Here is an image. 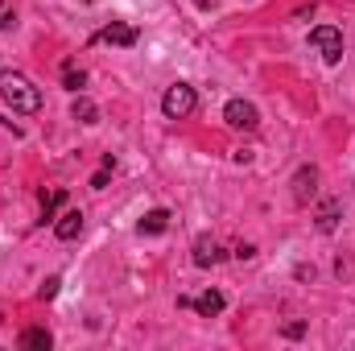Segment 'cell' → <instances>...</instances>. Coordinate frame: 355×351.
I'll return each instance as SVG.
<instances>
[{"instance_id": "1", "label": "cell", "mask_w": 355, "mask_h": 351, "mask_svg": "<svg viewBox=\"0 0 355 351\" xmlns=\"http://www.w3.org/2000/svg\"><path fill=\"white\" fill-rule=\"evenodd\" d=\"M0 95H4V103L12 112H25V116H33L42 108V91L33 87L21 71H0Z\"/></svg>"}, {"instance_id": "2", "label": "cell", "mask_w": 355, "mask_h": 351, "mask_svg": "<svg viewBox=\"0 0 355 351\" xmlns=\"http://www.w3.org/2000/svg\"><path fill=\"white\" fill-rule=\"evenodd\" d=\"M194 87H186V83H174V87L166 91V99H162V112L170 116V120H186L190 112H194Z\"/></svg>"}, {"instance_id": "3", "label": "cell", "mask_w": 355, "mask_h": 351, "mask_svg": "<svg viewBox=\"0 0 355 351\" xmlns=\"http://www.w3.org/2000/svg\"><path fill=\"white\" fill-rule=\"evenodd\" d=\"M310 42L322 50V58H327L331 67L343 58V33H339L335 25H318V29H310Z\"/></svg>"}, {"instance_id": "4", "label": "cell", "mask_w": 355, "mask_h": 351, "mask_svg": "<svg viewBox=\"0 0 355 351\" xmlns=\"http://www.w3.org/2000/svg\"><path fill=\"white\" fill-rule=\"evenodd\" d=\"M223 120H227L232 128H244V132H252V128L261 124V112H257L248 99H232V103L223 108Z\"/></svg>"}, {"instance_id": "5", "label": "cell", "mask_w": 355, "mask_h": 351, "mask_svg": "<svg viewBox=\"0 0 355 351\" xmlns=\"http://www.w3.org/2000/svg\"><path fill=\"white\" fill-rule=\"evenodd\" d=\"M314 190H318V170H314V166H302L297 178H293V198H297V203H310Z\"/></svg>"}, {"instance_id": "6", "label": "cell", "mask_w": 355, "mask_h": 351, "mask_svg": "<svg viewBox=\"0 0 355 351\" xmlns=\"http://www.w3.org/2000/svg\"><path fill=\"white\" fill-rule=\"evenodd\" d=\"M219 261H223L219 244H215L211 236H198V240H194V264H198V268H211V264H219Z\"/></svg>"}, {"instance_id": "7", "label": "cell", "mask_w": 355, "mask_h": 351, "mask_svg": "<svg viewBox=\"0 0 355 351\" xmlns=\"http://www.w3.org/2000/svg\"><path fill=\"white\" fill-rule=\"evenodd\" d=\"M95 42H107V46H137V29H132V25H120V21H116V25H107V29H103V33H99Z\"/></svg>"}, {"instance_id": "8", "label": "cell", "mask_w": 355, "mask_h": 351, "mask_svg": "<svg viewBox=\"0 0 355 351\" xmlns=\"http://www.w3.org/2000/svg\"><path fill=\"white\" fill-rule=\"evenodd\" d=\"M79 232H83V211L58 215V223H54V236H58V240H79Z\"/></svg>"}, {"instance_id": "9", "label": "cell", "mask_w": 355, "mask_h": 351, "mask_svg": "<svg viewBox=\"0 0 355 351\" xmlns=\"http://www.w3.org/2000/svg\"><path fill=\"white\" fill-rule=\"evenodd\" d=\"M190 306H194L202 318H215V314H223V293H219V289H207V293H198Z\"/></svg>"}, {"instance_id": "10", "label": "cell", "mask_w": 355, "mask_h": 351, "mask_svg": "<svg viewBox=\"0 0 355 351\" xmlns=\"http://www.w3.org/2000/svg\"><path fill=\"white\" fill-rule=\"evenodd\" d=\"M166 228H170V211H162V207L141 219V236H162Z\"/></svg>"}, {"instance_id": "11", "label": "cell", "mask_w": 355, "mask_h": 351, "mask_svg": "<svg viewBox=\"0 0 355 351\" xmlns=\"http://www.w3.org/2000/svg\"><path fill=\"white\" fill-rule=\"evenodd\" d=\"M339 211H343V203H339V198L322 203V211H318V232H335V223H339Z\"/></svg>"}, {"instance_id": "12", "label": "cell", "mask_w": 355, "mask_h": 351, "mask_svg": "<svg viewBox=\"0 0 355 351\" xmlns=\"http://www.w3.org/2000/svg\"><path fill=\"white\" fill-rule=\"evenodd\" d=\"M21 348H29V351H46V348H50V331H46V327H29V331L21 335Z\"/></svg>"}, {"instance_id": "13", "label": "cell", "mask_w": 355, "mask_h": 351, "mask_svg": "<svg viewBox=\"0 0 355 351\" xmlns=\"http://www.w3.org/2000/svg\"><path fill=\"white\" fill-rule=\"evenodd\" d=\"M71 112H75V120H83V124H95V120H99V108H95V103H91L87 95H79V99H75V108H71Z\"/></svg>"}, {"instance_id": "14", "label": "cell", "mask_w": 355, "mask_h": 351, "mask_svg": "<svg viewBox=\"0 0 355 351\" xmlns=\"http://www.w3.org/2000/svg\"><path fill=\"white\" fill-rule=\"evenodd\" d=\"M62 198H67L62 190H50V194H42V223H46V219H54V211L62 207Z\"/></svg>"}, {"instance_id": "15", "label": "cell", "mask_w": 355, "mask_h": 351, "mask_svg": "<svg viewBox=\"0 0 355 351\" xmlns=\"http://www.w3.org/2000/svg\"><path fill=\"white\" fill-rule=\"evenodd\" d=\"M62 79H67V87H71V91H79L83 83H87V75H83V71H79L75 62H67V71H62Z\"/></svg>"}, {"instance_id": "16", "label": "cell", "mask_w": 355, "mask_h": 351, "mask_svg": "<svg viewBox=\"0 0 355 351\" xmlns=\"http://www.w3.org/2000/svg\"><path fill=\"white\" fill-rule=\"evenodd\" d=\"M12 21H17L12 4H8V0H0V29H12Z\"/></svg>"}, {"instance_id": "17", "label": "cell", "mask_w": 355, "mask_h": 351, "mask_svg": "<svg viewBox=\"0 0 355 351\" xmlns=\"http://www.w3.org/2000/svg\"><path fill=\"white\" fill-rule=\"evenodd\" d=\"M58 285H62L58 277H46V285H42V298H54V293H58Z\"/></svg>"}, {"instance_id": "18", "label": "cell", "mask_w": 355, "mask_h": 351, "mask_svg": "<svg viewBox=\"0 0 355 351\" xmlns=\"http://www.w3.org/2000/svg\"><path fill=\"white\" fill-rule=\"evenodd\" d=\"M236 257H240V261H252V257H257V248H252V244H240V248H236Z\"/></svg>"}, {"instance_id": "19", "label": "cell", "mask_w": 355, "mask_h": 351, "mask_svg": "<svg viewBox=\"0 0 355 351\" xmlns=\"http://www.w3.org/2000/svg\"><path fill=\"white\" fill-rule=\"evenodd\" d=\"M91 186H95V190H103V186H107V166H103V170H99V174L91 178Z\"/></svg>"}, {"instance_id": "20", "label": "cell", "mask_w": 355, "mask_h": 351, "mask_svg": "<svg viewBox=\"0 0 355 351\" xmlns=\"http://www.w3.org/2000/svg\"><path fill=\"white\" fill-rule=\"evenodd\" d=\"M87 4H91V0H87Z\"/></svg>"}]
</instances>
